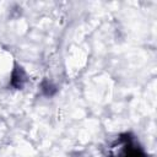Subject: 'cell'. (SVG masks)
Returning <instances> with one entry per match:
<instances>
[{
	"label": "cell",
	"mask_w": 157,
	"mask_h": 157,
	"mask_svg": "<svg viewBox=\"0 0 157 157\" xmlns=\"http://www.w3.org/2000/svg\"><path fill=\"white\" fill-rule=\"evenodd\" d=\"M21 71H22V70H21V67H20V70L17 69V70H15L13 74H12L11 83H12V86H15V87H17V88L22 87V81H23V78H22V75H20Z\"/></svg>",
	"instance_id": "obj_2"
},
{
	"label": "cell",
	"mask_w": 157,
	"mask_h": 157,
	"mask_svg": "<svg viewBox=\"0 0 157 157\" xmlns=\"http://www.w3.org/2000/svg\"><path fill=\"white\" fill-rule=\"evenodd\" d=\"M119 145L121 146L118 150V153L110 155V157H147L144 150L132 142V139L129 134H124L119 139Z\"/></svg>",
	"instance_id": "obj_1"
}]
</instances>
